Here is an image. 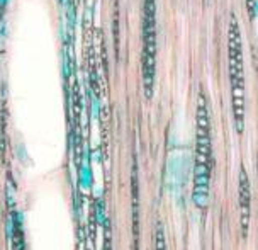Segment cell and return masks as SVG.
Masks as SVG:
<instances>
[{
	"label": "cell",
	"mask_w": 258,
	"mask_h": 250,
	"mask_svg": "<svg viewBox=\"0 0 258 250\" xmlns=\"http://www.w3.org/2000/svg\"><path fill=\"white\" fill-rule=\"evenodd\" d=\"M228 57H229V82H231V106L234 128L238 135L245 129V62H243L241 31L236 16L229 17L228 27Z\"/></svg>",
	"instance_id": "obj_1"
},
{
	"label": "cell",
	"mask_w": 258,
	"mask_h": 250,
	"mask_svg": "<svg viewBox=\"0 0 258 250\" xmlns=\"http://www.w3.org/2000/svg\"><path fill=\"white\" fill-rule=\"evenodd\" d=\"M143 14V80L146 97H151L156 70V0H145Z\"/></svg>",
	"instance_id": "obj_2"
},
{
	"label": "cell",
	"mask_w": 258,
	"mask_h": 250,
	"mask_svg": "<svg viewBox=\"0 0 258 250\" xmlns=\"http://www.w3.org/2000/svg\"><path fill=\"white\" fill-rule=\"evenodd\" d=\"M211 119L209 108L204 94L197 99V113H196V165L211 167Z\"/></svg>",
	"instance_id": "obj_3"
},
{
	"label": "cell",
	"mask_w": 258,
	"mask_h": 250,
	"mask_svg": "<svg viewBox=\"0 0 258 250\" xmlns=\"http://www.w3.org/2000/svg\"><path fill=\"white\" fill-rule=\"evenodd\" d=\"M250 205H251V187L248 180L245 167L239 170V206H241V231L246 237L248 226H250Z\"/></svg>",
	"instance_id": "obj_4"
},
{
	"label": "cell",
	"mask_w": 258,
	"mask_h": 250,
	"mask_svg": "<svg viewBox=\"0 0 258 250\" xmlns=\"http://www.w3.org/2000/svg\"><path fill=\"white\" fill-rule=\"evenodd\" d=\"M155 250H167V242H165V233L161 223L156 225L155 228Z\"/></svg>",
	"instance_id": "obj_5"
},
{
	"label": "cell",
	"mask_w": 258,
	"mask_h": 250,
	"mask_svg": "<svg viewBox=\"0 0 258 250\" xmlns=\"http://www.w3.org/2000/svg\"><path fill=\"white\" fill-rule=\"evenodd\" d=\"M80 182L84 187H90V184H92V174H90V167L87 164V157H85L84 167H82V172H80Z\"/></svg>",
	"instance_id": "obj_6"
},
{
	"label": "cell",
	"mask_w": 258,
	"mask_h": 250,
	"mask_svg": "<svg viewBox=\"0 0 258 250\" xmlns=\"http://www.w3.org/2000/svg\"><path fill=\"white\" fill-rule=\"evenodd\" d=\"M92 113H94V118L99 116V99H97V97L92 99Z\"/></svg>",
	"instance_id": "obj_7"
},
{
	"label": "cell",
	"mask_w": 258,
	"mask_h": 250,
	"mask_svg": "<svg viewBox=\"0 0 258 250\" xmlns=\"http://www.w3.org/2000/svg\"><path fill=\"white\" fill-rule=\"evenodd\" d=\"M7 4H9V0H0V7H2V9L6 7Z\"/></svg>",
	"instance_id": "obj_8"
}]
</instances>
